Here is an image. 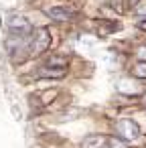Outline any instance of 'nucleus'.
<instances>
[{"mask_svg": "<svg viewBox=\"0 0 146 148\" xmlns=\"http://www.w3.org/2000/svg\"><path fill=\"white\" fill-rule=\"evenodd\" d=\"M6 29L12 37H21V39H29L33 27H31V21L27 16H21V14H12L6 18Z\"/></svg>", "mask_w": 146, "mask_h": 148, "instance_id": "1", "label": "nucleus"}, {"mask_svg": "<svg viewBox=\"0 0 146 148\" xmlns=\"http://www.w3.org/2000/svg\"><path fill=\"white\" fill-rule=\"evenodd\" d=\"M49 45H51V35H49V31H47V29H39V31H35V33L31 35L27 49L31 51L29 55L35 57V55H41L43 51H47Z\"/></svg>", "mask_w": 146, "mask_h": 148, "instance_id": "2", "label": "nucleus"}, {"mask_svg": "<svg viewBox=\"0 0 146 148\" xmlns=\"http://www.w3.org/2000/svg\"><path fill=\"white\" fill-rule=\"evenodd\" d=\"M116 132H118V136H120L122 140H128V142H134V140L140 138V128H138V124H136L134 120H130V118L118 120Z\"/></svg>", "mask_w": 146, "mask_h": 148, "instance_id": "3", "label": "nucleus"}, {"mask_svg": "<svg viewBox=\"0 0 146 148\" xmlns=\"http://www.w3.org/2000/svg\"><path fill=\"white\" fill-rule=\"evenodd\" d=\"M65 71H67V59L61 57V55H55V57H51V59L43 65L41 75H47V77H61V75H65Z\"/></svg>", "mask_w": 146, "mask_h": 148, "instance_id": "4", "label": "nucleus"}, {"mask_svg": "<svg viewBox=\"0 0 146 148\" xmlns=\"http://www.w3.org/2000/svg\"><path fill=\"white\" fill-rule=\"evenodd\" d=\"M81 148H110V136H87L81 144Z\"/></svg>", "mask_w": 146, "mask_h": 148, "instance_id": "5", "label": "nucleus"}, {"mask_svg": "<svg viewBox=\"0 0 146 148\" xmlns=\"http://www.w3.org/2000/svg\"><path fill=\"white\" fill-rule=\"evenodd\" d=\"M47 12H49V16L55 18V21H69V18L73 16V12H71L69 8H65V6H51Z\"/></svg>", "mask_w": 146, "mask_h": 148, "instance_id": "6", "label": "nucleus"}, {"mask_svg": "<svg viewBox=\"0 0 146 148\" xmlns=\"http://www.w3.org/2000/svg\"><path fill=\"white\" fill-rule=\"evenodd\" d=\"M110 148H126V142L120 138H110Z\"/></svg>", "mask_w": 146, "mask_h": 148, "instance_id": "7", "label": "nucleus"}, {"mask_svg": "<svg viewBox=\"0 0 146 148\" xmlns=\"http://www.w3.org/2000/svg\"><path fill=\"white\" fill-rule=\"evenodd\" d=\"M136 75H140V77H146V63H140V65L136 67Z\"/></svg>", "mask_w": 146, "mask_h": 148, "instance_id": "8", "label": "nucleus"}, {"mask_svg": "<svg viewBox=\"0 0 146 148\" xmlns=\"http://www.w3.org/2000/svg\"><path fill=\"white\" fill-rule=\"evenodd\" d=\"M138 57H140V59H146V47L138 49Z\"/></svg>", "mask_w": 146, "mask_h": 148, "instance_id": "9", "label": "nucleus"}, {"mask_svg": "<svg viewBox=\"0 0 146 148\" xmlns=\"http://www.w3.org/2000/svg\"><path fill=\"white\" fill-rule=\"evenodd\" d=\"M138 14H140V16H146V4L138 6Z\"/></svg>", "mask_w": 146, "mask_h": 148, "instance_id": "10", "label": "nucleus"}, {"mask_svg": "<svg viewBox=\"0 0 146 148\" xmlns=\"http://www.w3.org/2000/svg\"><path fill=\"white\" fill-rule=\"evenodd\" d=\"M140 29H144V31H146V23H140Z\"/></svg>", "mask_w": 146, "mask_h": 148, "instance_id": "11", "label": "nucleus"}, {"mask_svg": "<svg viewBox=\"0 0 146 148\" xmlns=\"http://www.w3.org/2000/svg\"><path fill=\"white\" fill-rule=\"evenodd\" d=\"M144 106H146V97H144Z\"/></svg>", "mask_w": 146, "mask_h": 148, "instance_id": "12", "label": "nucleus"}]
</instances>
